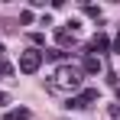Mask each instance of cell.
Wrapping results in <instances>:
<instances>
[{"mask_svg":"<svg viewBox=\"0 0 120 120\" xmlns=\"http://www.w3.org/2000/svg\"><path fill=\"white\" fill-rule=\"evenodd\" d=\"M81 68L75 65H62L59 71H55V81H49V91H78L81 88Z\"/></svg>","mask_w":120,"mask_h":120,"instance_id":"obj_1","label":"cell"},{"mask_svg":"<svg viewBox=\"0 0 120 120\" xmlns=\"http://www.w3.org/2000/svg\"><path fill=\"white\" fill-rule=\"evenodd\" d=\"M39 65H42V49H26V52H20V71L23 75L39 71Z\"/></svg>","mask_w":120,"mask_h":120,"instance_id":"obj_2","label":"cell"},{"mask_svg":"<svg viewBox=\"0 0 120 120\" xmlns=\"http://www.w3.org/2000/svg\"><path fill=\"white\" fill-rule=\"evenodd\" d=\"M94 101H98V91L88 88V91H81V94H75V98H68L65 107H68V110H84V107H91Z\"/></svg>","mask_w":120,"mask_h":120,"instance_id":"obj_3","label":"cell"},{"mask_svg":"<svg viewBox=\"0 0 120 120\" xmlns=\"http://www.w3.org/2000/svg\"><path fill=\"white\" fill-rule=\"evenodd\" d=\"M55 42H59L62 52H65V45H75V33L71 29H55Z\"/></svg>","mask_w":120,"mask_h":120,"instance_id":"obj_4","label":"cell"},{"mask_svg":"<svg viewBox=\"0 0 120 120\" xmlns=\"http://www.w3.org/2000/svg\"><path fill=\"white\" fill-rule=\"evenodd\" d=\"M81 68H84L88 75H98V71H101V59H98V55H84V62H81Z\"/></svg>","mask_w":120,"mask_h":120,"instance_id":"obj_5","label":"cell"},{"mask_svg":"<svg viewBox=\"0 0 120 120\" xmlns=\"http://www.w3.org/2000/svg\"><path fill=\"white\" fill-rule=\"evenodd\" d=\"M107 49H110V39H107L104 33H98V36L91 39V52H107Z\"/></svg>","mask_w":120,"mask_h":120,"instance_id":"obj_6","label":"cell"},{"mask_svg":"<svg viewBox=\"0 0 120 120\" xmlns=\"http://www.w3.org/2000/svg\"><path fill=\"white\" fill-rule=\"evenodd\" d=\"M3 120H29V110L26 107H13V110H7Z\"/></svg>","mask_w":120,"mask_h":120,"instance_id":"obj_7","label":"cell"},{"mask_svg":"<svg viewBox=\"0 0 120 120\" xmlns=\"http://www.w3.org/2000/svg\"><path fill=\"white\" fill-rule=\"evenodd\" d=\"M42 59H49V62H62V59H65V52H62V49H49V52H42Z\"/></svg>","mask_w":120,"mask_h":120,"instance_id":"obj_8","label":"cell"},{"mask_svg":"<svg viewBox=\"0 0 120 120\" xmlns=\"http://www.w3.org/2000/svg\"><path fill=\"white\" fill-rule=\"evenodd\" d=\"M84 13H88L91 20H101V7H91V3H88V7H84Z\"/></svg>","mask_w":120,"mask_h":120,"instance_id":"obj_9","label":"cell"},{"mask_svg":"<svg viewBox=\"0 0 120 120\" xmlns=\"http://www.w3.org/2000/svg\"><path fill=\"white\" fill-rule=\"evenodd\" d=\"M107 114H110L114 120H120V104H110V110H107Z\"/></svg>","mask_w":120,"mask_h":120,"instance_id":"obj_10","label":"cell"},{"mask_svg":"<svg viewBox=\"0 0 120 120\" xmlns=\"http://www.w3.org/2000/svg\"><path fill=\"white\" fill-rule=\"evenodd\" d=\"M110 45H114V52L120 55V36H114V42H110Z\"/></svg>","mask_w":120,"mask_h":120,"instance_id":"obj_11","label":"cell"},{"mask_svg":"<svg viewBox=\"0 0 120 120\" xmlns=\"http://www.w3.org/2000/svg\"><path fill=\"white\" fill-rule=\"evenodd\" d=\"M7 101H10V94H3V91H0V104H7Z\"/></svg>","mask_w":120,"mask_h":120,"instance_id":"obj_12","label":"cell"}]
</instances>
